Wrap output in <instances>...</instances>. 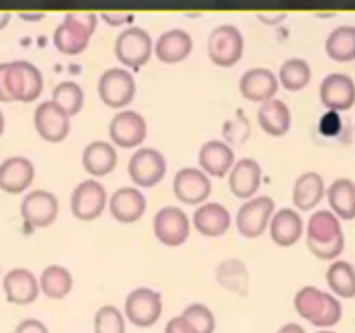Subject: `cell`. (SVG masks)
I'll return each instance as SVG.
<instances>
[{
    "instance_id": "cell-1",
    "label": "cell",
    "mask_w": 355,
    "mask_h": 333,
    "mask_svg": "<svg viewBox=\"0 0 355 333\" xmlns=\"http://www.w3.org/2000/svg\"><path fill=\"white\" fill-rule=\"evenodd\" d=\"M307 246L321 260H333L345 248V236L338 215L331 210H318L307 224Z\"/></svg>"
},
{
    "instance_id": "cell-2",
    "label": "cell",
    "mask_w": 355,
    "mask_h": 333,
    "mask_svg": "<svg viewBox=\"0 0 355 333\" xmlns=\"http://www.w3.org/2000/svg\"><path fill=\"white\" fill-rule=\"evenodd\" d=\"M295 309L298 316L307 319L311 325L328 328L342 319V304L328 291L315 287H304L295 295Z\"/></svg>"
},
{
    "instance_id": "cell-3",
    "label": "cell",
    "mask_w": 355,
    "mask_h": 333,
    "mask_svg": "<svg viewBox=\"0 0 355 333\" xmlns=\"http://www.w3.org/2000/svg\"><path fill=\"white\" fill-rule=\"evenodd\" d=\"M97 19L94 14H68L54 33V45L61 54L76 56L89 45L96 31Z\"/></svg>"
},
{
    "instance_id": "cell-4",
    "label": "cell",
    "mask_w": 355,
    "mask_h": 333,
    "mask_svg": "<svg viewBox=\"0 0 355 333\" xmlns=\"http://www.w3.org/2000/svg\"><path fill=\"white\" fill-rule=\"evenodd\" d=\"M6 83L10 99L21 103H33L44 90V76L40 69L28 61L7 62Z\"/></svg>"
},
{
    "instance_id": "cell-5",
    "label": "cell",
    "mask_w": 355,
    "mask_h": 333,
    "mask_svg": "<svg viewBox=\"0 0 355 333\" xmlns=\"http://www.w3.org/2000/svg\"><path fill=\"white\" fill-rule=\"evenodd\" d=\"M97 92L107 108L123 110L134 101L137 85H135L134 75L128 69L110 68L101 75Z\"/></svg>"
},
{
    "instance_id": "cell-6",
    "label": "cell",
    "mask_w": 355,
    "mask_h": 333,
    "mask_svg": "<svg viewBox=\"0 0 355 333\" xmlns=\"http://www.w3.org/2000/svg\"><path fill=\"white\" fill-rule=\"evenodd\" d=\"M274 210H276L274 200L266 194L246 200V203L239 207L238 215H236V228L239 234L248 239L262 236L272 221Z\"/></svg>"
},
{
    "instance_id": "cell-7",
    "label": "cell",
    "mask_w": 355,
    "mask_h": 333,
    "mask_svg": "<svg viewBox=\"0 0 355 333\" xmlns=\"http://www.w3.org/2000/svg\"><path fill=\"white\" fill-rule=\"evenodd\" d=\"M114 54H116V59L125 68H132L139 71L151 59V37L142 28H127V30L118 35L116 44H114Z\"/></svg>"
},
{
    "instance_id": "cell-8",
    "label": "cell",
    "mask_w": 355,
    "mask_h": 333,
    "mask_svg": "<svg viewBox=\"0 0 355 333\" xmlns=\"http://www.w3.org/2000/svg\"><path fill=\"white\" fill-rule=\"evenodd\" d=\"M107 205V193L96 179L82 180L71 193V214L82 222H92L101 217Z\"/></svg>"
},
{
    "instance_id": "cell-9",
    "label": "cell",
    "mask_w": 355,
    "mask_h": 333,
    "mask_svg": "<svg viewBox=\"0 0 355 333\" xmlns=\"http://www.w3.org/2000/svg\"><path fill=\"white\" fill-rule=\"evenodd\" d=\"M162 295L148 287L132 290L125 300V316L132 325L139 328H148L155 325L162 316Z\"/></svg>"
},
{
    "instance_id": "cell-10",
    "label": "cell",
    "mask_w": 355,
    "mask_h": 333,
    "mask_svg": "<svg viewBox=\"0 0 355 333\" xmlns=\"http://www.w3.org/2000/svg\"><path fill=\"white\" fill-rule=\"evenodd\" d=\"M245 42L238 28L224 24L211 31L208 38V56L211 62L220 68H231L241 59Z\"/></svg>"
},
{
    "instance_id": "cell-11",
    "label": "cell",
    "mask_w": 355,
    "mask_h": 333,
    "mask_svg": "<svg viewBox=\"0 0 355 333\" xmlns=\"http://www.w3.org/2000/svg\"><path fill=\"white\" fill-rule=\"evenodd\" d=\"M156 239L165 246H180L191 234V221L179 207H165L158 210L153 221Z\"/></svg>"
},
{
    "instance_id": "cell-12",
    "label": "cell",
    "mask_w": 355,
    "mask_h": 333,
    "mask_svg": "<svg viewBox=\"0 0 355 333\" xmlns=\"http://www.w3.org/2000/svg\"><path fill=\"white\" fill-rule=\"evenodd\" d=\"M110 139L114 146L123 149L137 148L148 135V123L141 113L134 110L118 111L110 121Z\"/></svg>"
},
{
    "instance_id": "cell-13",
    "label": "cell",
    "mask_w": 355,
    "mask_h": 333,
    "mask_svg": "<svg viewBox=\"0 0 355 333\" xmlns=\"http://www.w3.org/2000/svg\"><path fill=\"white\" fill-rule=\"evenodd\" d=\"M59 214V201L51 191L37 189L28 193L21 201V217L31 229L49 228Z\"/></svg>"
},
{
    "instance_id": "cell-14",
    "label": "cell",
    "mask_w": 355,
    "mask_h": 333,
    "mask_svg": "<svg viewBox=\"0 0 355 333\" xmlns=\"http://www.w3.org/2000/svg\"><path fill=\"white\" fill-rule=\"evenodd\" d=\"M166 173V160L158 149L141 148L128 162V176L141 187H153L163 180Z\"/></svg>"
},
{
    "instance_id": "cell-15",
    "label": "cell",
    "mask_w": 355,
    "mask_h": 333,
    "mask_svg": "<svg viewBox=\"0 0 355 333\" xmlns=\"http://www.w3.org/2000/svg\"><path fill=\"white\" fill-rule=\"evenodd\" d=\"M69 118L71 117L51 99L38 104V108L35 110L33 123L38 135L44 141L52 142V144H59L64 139H68L69 132H71V121H69Z\"/></svg>"
},
{
    "instance_id": "cell-16",
    "label": "cell",
    "mask_w": 355,
    "mask_h": 333,
    "mask_svg": "<svg viewBox=\"0 0 355 333\" xmlns=\"http://www.w3.org/2000/svg\"><path fill=\"white\" fill-rule=\"evenodd\" d=\"M211 193V180L205 170L184 166L173 177V194L184 205H203Z\"/></svg>"
},
{
    "instance_id": "cell-17",
    "label": "cell",
    "mask_w": 355,
    "mask_h": 333,
    "mask_svg": "<svg viewBox=\"0 0 355 333\" xmlns=\"http://www.w3.org/2000/svg\"><path fill=\"white\" fill-rule=\"evenodd\" d=\"M321 103L328 110L347 111L355 104V83L349 75L331 73L326 76L319 89Z\"/></svg>"
},
{
    "instance_id": "cell-18",
    "label": "cell",
    "mask_w": 355,
    "mask_h": 333,
    "mask_svg": "<svg viewBox=\"0 0 355 333\" xmlns=\"http://www.w3.org/2000/svg\"><path fill=\"white\" fill-rule=\"evenodd\" d=\"M148 201L137 187H120L110 198V212L120 224H134L146 214Z\"/></svg>"
},
{
    "instance_id": "cell-19",
    "label": "cell",
    "mask_w": 355,
    "mask_h": 333,
    "mask_svg": "<svg viewBox=\"0 0 355 333\" xmlns=\"http://www.w3.org/2000/svg\"><path fill=\"white\" fill-rule=\"evenodd\" d=\"M229 189L236 198L241 200H250L262 184V166L257 160L243 158L234 163L227 176Z\"/></svg>"
},
{
    "instance_id": "cell-20",
    "label": "cell",
    "mask_w": 355,
    "mask_h": 333,
    "mask_svg": "<svg viewBox=\"0 0 355 333\" xmlns=\"http://www.w3.org/2000/svg\"><path fill=\"white\" fill-rule=\"evenodd\" d=\"M279 85V78L267 68L248 69L239 80L241 96L252 103H266L274 99Z\"/></svg>"
},
{
    "instance_id": "cell-21",
    "label": "cell",
    "mask_w": 355,
    "mask_h": 333,
    "mask_svg": "<svg viewBox=\"0 0 355 333\" xmlns=\"http://www.w3.org/2000/svg\"><path fill=\"white\" fill-rule=\"evenodd\" d=\"M3 291L10 304L16 305H28L31 302L37 300L38 293H40V281L35 278L31 271L17 267V269H10L9 273L3 276L2 281Z\"/></svg>"
},
{
    "instance_id": "cell-22",
    "label": "cell",
    "mask_w": 355,
    "mask_h": 333,
    "mask_svg": "<svg viewBox=\"0 0 355 333\" xmlns=\"http://www.w3.org/2000/svg\"><path fill=\"white\" fill-rule=\"evenodd\" d=\"M35 166L24 156H10L0 165V189L7 194H21L31 186Z\"/></svg>"
},
{
    "instance_id": "cell-23",
    "label": "cell",
    "mask_w": 355,
    "mask_h": 333,
    "mask_svg": "<svg viewBox=\"0 0 355 333\" xmlns=\"http://www.w3.org/2000/svg\"><path fill=\"white\" fill-rule=\"evenodd\" d=\"M232 224L231 212L220 203H203L193 215V225L200 234L207 238H218L229 231Z\"/></svg>"
},
{
    "instance_id": "cell-24",
    "label": "cell",
    "mask_w": 355,
    "mask_h": 333,
    "mask_svg": "<svg viewBox=\"0 0 355 333\" xmlns=\"http://www.w3.org/2000/svg\"><path fill=\"white\" fill-rule=\"evenodd\" d=\"M201 170L211 177H225L229 176L231 169L234 166V151H232L229 142L214 139L201 146L200 155H198Z\"/></svg>"
},
{
    "instance_id": "cell-25",
    "label": "cell",
    "mask_w": 355,
    "mask_h": 333,
    "mask_svg": "<svg viewBox=\"0 0 355 333\" xmlns=\"http://www.w3.org/2000/svg\"><path fill=\"white\" fill-rule=\"evenodd\" d=\"M270 238L277 246H293L304 236V221L293 208H281L269 224Z\"/></svg>"
},
{
    "instance_id": "cell-26",
    "label": "cell",
    "mask_w": 355,
    "mask_h": 333,
    "mask_svg": "<svg viewBox=\"0 0 355 333\" xmlns=\"http://www.w3.org/2000/svg\"><path fill=\"white\" fill-rule=\"evenodd\" d=\"M118 163V153L113 144L106 141H94L87 144L82 153V165L87 173L97 179L114 170Z\"/></svg>"
},
{
    "instance_id": "cell-27",
    "label": "cell",
    "mask_w": 355,
    "mask_h": 333,
    "mask_svg": "<svg viewBox=\"0 0 355 333\" xmlns=\"http://www.w3.org/2000/svg\"><path fill=\"white\" fill-rule=\"evenodd\" d=\"M193 38L182 30H170L158 38L155 45V54L165 65H177L189 58L193 52Z\"/></svg>"
},
{
    "instance_id": "cell-28",
    "label": "cell",
    "mask_w": 355,
    "mask_h": 333,
    "mask_svg": "<svg viewBox=\"0 0 355 333\" xmlns=\"http://www.w3.org/2000/svg\"><path fill=\"white\" fill-rule=\"evenodd\" d=\"M257 120L266 134H269L270 137H281L291 127V111L284 101L274 97L262 103L257 113Z\"/></svg>"
},
{
    "instance_id": "cell-29",
    "label": "cell",
    "mask_w": 355,
    "mask_h": 333,
    "mask_svg": "<svg viewBox=\"0 0 355 333\" xmlns=\"http://www.w3.org/2000/svg\"><path fill=\"white\" fill-rule=\"evenodd\" d=\"M215 280L224 290L236 295L250 291V273L241 259H225L215 269Z\"/></svg>"
},
{
    "instance_id": "cell-30",
    "label": "cell",
    "mask_w": 355,
    "mask_h": 333,
    "mask_svg": "<svg viewBox=\"0 0 355 333\" xmlns=\"http://www.w3.org/2000/svg\"><path fill=\"white\" fill-rule=\"evenodd\" d=\"M324 196V180L318 172H305L295 180L293 205L302 212L318 207Z\"/></svg>"
},
{
    "instance_id": "cell-31",
    "label": "cell",
    "mask_w": 355,
    "mask_h": 333,
    "mask_svg": "<svg viewBox=\"0 0 355 333\" xmlns=\"http://www.w3.org/2000/svg\"><path fill=\"white\" fill-rule=\"evenodd\" d=\"M328 201L331 212L343 221L355 219V184L350 179H336L328 187Z\"/></svg>"
},
{
    "instance_id": "cell-32",
    "label": "cell",
    "mask_w": 355,
    "mask_h": 333,
    "mask_svg": "<svg viewBox=\"0 0 355 333\" xmlns=\"http://www.w3.org/2000/svg\"><path fill=\"white\" fill-rule=\"evenodd\" d=\"M73 288V276L66 267L52 264L40 274V290L45 297L61 300Z\"/></svg>"
},
{
    "instance_id": "cell-33",
    "label": "cell",
    "mask_w": 355,
    "mask_h": 333,
    "mask_svg": "<svg viewBox=\"0 0 355 333\" xmlns=\"http://www.w3.org/2000/svg\"><path fill=\"white\" fill-rule=\"evenodd\" d=\"M329 290L342 298L355 297V269L347 260H336L326 271Z\"/></svg>"
},
{
    "instance_id": "cell-34",
    "label": "cell",
    "mask_w": 355,
    "mask_h": 333,
    "mask_svg": "<svg viewBox=\"0 0 355 333\" xmlns=\"http://www.w3.org/2000/svg\"><path fill=\"white\" fill-rule=\"evenodd\" d=\"M326 54L336 62H349L355 59V28H336L326 40Z\"/></svg>"
},
{
    "instance_id": "cell-35",
    "label": "cell",
    "mask_w": 355,
    "mask_h": 333,
    "mask_svg": "<svg viewBox=\"0 0 355 333\" xmlns=\"http://www.w3.org/2000/svg\"><path fill=\"white\" fill-rule=\"evenodd\" d=\"M311 66L305 59L291 58L283 62L279 68V83L290 92H298V90L305 89L311 82Z\"/></svg>"
},
{
    "instance_id": "cell-36",
    "label": "cell",
    "mask_w": 355,
    "mask_h": 333,
    "mask_svg": "<svg viewBox=\"0 0 355 333\" xmlns=\"http://www.w3.org/2000/svg\"><path fill=\"white\" fill-rule=\"evenodd\" d=\"M52 101L61 106L69 117H75L85 104V94L76 82H61L52 90Z\"/></svg>"
},
{
    "instance_id": "cell-37",
    "label": "cell",
    "mask_w": 355,
    "mask_h": 333,
    "mask_svg": "<svg viewBox=\"0 0 355 333\" xmlns=\"http://www.w3.org/2000/svg\"><path fill=\"white\" fill-rule=\"evenodd\" d=\"M94 332L96 333H125L123 314L114 305H103L94 316Z\"/></svg>"
},
{
    "instance_id": "cell-38",
    "label": "cell",
    "mask_w": 355,
    "mask_h": 333,
    "mask_svg": "<svg viewBox=\"0 0 355 333\" xmlns=\"http://www.w3.org/2000/svg\"><path fill=\"white\" fill-rule=\"evenodd\" d=\"M184 318L194 326L198 333H214L215 332V316L205 304H191L184 309Z\"/></svg>"
},
{
    "instance_id": "cell-39",
    "label": "cell",
    "mask_w": 355,
    "mask_h": 333,
    "mask_svg": "<svg viewBox=\"0 0 355 333\" xmlns=\"http://www.w3.org/2000/svg\"><path fill=\"white\" fill-rule=\"evenodd\" d=\"M250 135V121L241 113L232 121H227L224 128V137L229 144H241Z\"/></svg>"
},
{
    "instance_id": "cell-40",
    "label": "cell",
    "mask_w": 355,
    "mask_h": 333,
    "mask_svg": "<svg viewBox=\"0 0 355 333\" xmlns=\"http://www.w3.org/2000/svg\"><path fill=\"white\" fill-rule=\"evenodd\" d=\"M319 130L326 137H335L340 130H342V117H340V111L329 110L324 117L319 121Z\"/></svg>"
},
{
    "instance_id": "cell-41",
    "label": "cell",
    "mask_w": 355,
    "mask_h": 333,
    "mask_svg": "<svg viewBox=\"0 0 355 333\" xmlns=\"http://www.w3.org/2000/svg\"><path fill=\"white\" fill-rule=\"evenodd\" d=\"M165 333H198V332L194 330V326L184 318V316H179V318H172L168 323H166Z\"/></svg>"
},
{
    "instance_id": "cell-42",
    "label": "cell",
    "mask_w": 355,
    "mask_h": 333,
    "mask_svg": "<svg viewBox=\"0 0 355 333\" xmlns=\"http://www.w3.org/2000/svg\"><path fill=\"white\" fill-rule=\"evenodd\" d=\"M14 333H49V330L47 326L42 321H38V319L28 318L23 319V321L16 326Z\"/></svg>"
},
{
    "instance_id": "cell-43",
    "label": "cell",
    "mask_w": 355,
    "mask_h": 333,
    "mask_svg": "<svg viewBox=\"0 0 355 333\" xmlns=\"http://www.w3.org/2000/svg\"><path fill=\"white\" fill-rule=\"evenodd\" d=\"M6 69H7V62H2V65H0V103H12L9 92H7Z\"/></svg>"
},
{
    "instance_id": "cell-44",
    "label": "cell",
    "mask_w": 355,
    "mask_h": 333,
    "mask_svg": "<svg viewBox=\"0 0 355 333\" xmlns=\"http://www.w3.org/2000/svg\"><path fill=\"white\" fill-rule=\"evenodd\" d=\"M277 333H305V330L298 323H286V325L277 330Z\"/></svg>"
},
{
    "instance_id": "cell-45",
    "label": "cell",
    "mask_w": 355,
    "mask_h": 333,
    "mask_svg": "<svg viewBox=\"0 0 355 333\" xmlns=\"http://www.w3.org/2000/svg\"><path fill=\"white\" fill-rule=\"evenodd\" d=\"M9 19H10V16L7 12H0V30H2L3 26H6L7 23H9Z\"/></svg>"
},
{
    "instance_id": "cell-46",
    "label": "cell",
    "mask_w": 355,
    "mask_h": 333,
    "mask_svg": "<svg viewBox=\"0 0 355 333\" xmlns=\"http://www.w3.org/2000/svg\"><path fill=\"white\" fill-rule=\"evenodd\" d=\"M3 128H6V118H3L2 110H0V135L3 134Z\"/></svg>"
},
{
    "instance_id": "cell-47",
    "label": "cell",
    "mask_w": 355,
    "mask_h": 333,
    "mask_svg": "<svg viewBox=\"0 0 355 333\" xmlns=\"http://www.w3.org/2000/svg\"><path fill=\"white\" fill-rule=\"evenodd\" d=\"M318 333H336V332H333V330H321V332Z\"/></svg>"
}]
</instances>
